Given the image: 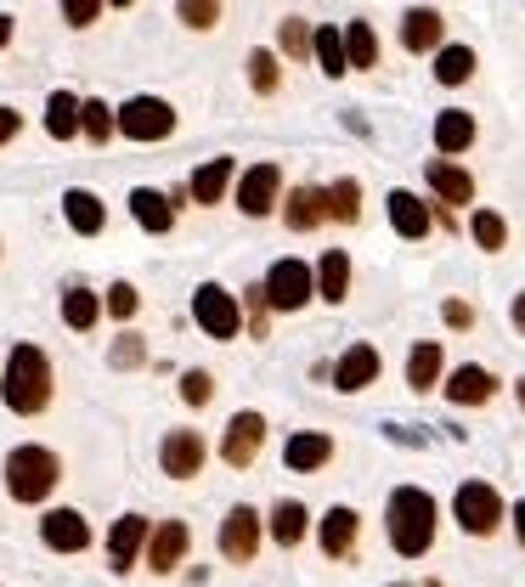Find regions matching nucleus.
I'll list each match as a JSON object with an SVG mask.
<instances>
[{
	"label": "nucleus",
	"mask_w": 525,
	"mask_h": 587,
	"mask_svg": "<svg viewBox=\"0 0 525 587\" xmlns=\"http://www.w3.org/2000/svg\"><path fill=\"white\" fill-rule=\"evenodd\" d=\"M435 519H441V508L430 492H418V486H396L390 492V542H396L402 560H418L435 542Z\"/></svg>",
	"instance_id": "f257e3e1"
},
{
	"label": "nucleus",
	"mask_w": 525,
	"mask_h": 587,
	"mask_svg": "<svg viewBox=\"0 0 525 587\" xmlns=\"http://www.w3.org/2000/svg\"><path fill=\"white\" fill-rule=\"evenodd\" d=\"M0 396H7L12 412H40L51 402V362H46V350L40 345H17L7 356V379H0Z\"/></svg>",
	"instance_id": "f03ea898"
},
{
	"label": "nucleus",
	"mask_w": 525,
	"mask_h": 587,
	"mask_svg": "<svg viewBox=\"0 0 525 587\" xmlns=\"http://www.w3.org/2000/svg\"><path fill=\"white\" fill-rule=\"evenodd\" d=\"M57 480H62V464H57V452H46V446H17L12 458H7V492L17 503L51 498Z\"/></svg>",
	"instance_id": "7ed1b4c3"
},
{
	"label": "nucleus",
	"mask_w": 525,
	"mask_h": 587,
	"mask_svg": "<svg viewBox=\"0 0 525 587\" xmlns=\"http://www.w3.org/2000/svg\"><path fill=\"white\" fill-rule=\"evenodd\" d=\"M452 514H457V526H464L469 537H491V531H498V519H503V498H498V486H486V480H464V486H457V498H452Z\"/></svg>",
	"instance_id": "20e7f679"
},
{
	"label": "nucleus",
	"mask_w": 525,
	"mask_h": 587,
	"mask_svg": "<svg viewBox=\"0 0 525 587\" xmlns=\"http://www.w3.org/2000/svg\"><path fill=\"white\" fill-rule=\"evenodd\" d=\"M119 130L130 142H164L176 130V108L158 103V96H130V103L119 108Z\"/></svg>",
	"instance_id": "39448f33"
},
{
	"label": "nucleus",
	"mask_w": 525,
	"mask_h": 587,
	"mask_svg": "<svg viewBox=\"0 0 525 587\" xmlns=\"http://www.w3.org/2000/svg\"><path fill=\"white\" fill-rule=\"evenodd\" d=\"M192 316H199V328L210 339H238V328H243V311L220 283H204L199 294H192Z\"/></svg>",
	"instance_id": "423d86ee"
},
{
	"label": "nucleus",
	"mask_w": 525,
	"mask_h": 587,
	"mask_svg": "<svg viewBox=\"0 0 525 587\" xmlns=\"http://www.w3.org/2000/svg\"><path fill=\"white\" fill-rule=\"evenodd\" d=\"M311 294H317V277H311L306 260H277L266 272V306L272 311H300Z\"/></svg>",
	"instance_id": "0eeeda50"
},
{
	"label": "nucleus",
	"mask_w": 525,
	"mask_h": 587,
	"mask_svg": "<svg viewBox=\"0 0 525 587\" xmlns=\"http://www.w3.org/2000/svg\"><path fill=\"white\" fill-rule=\"evenodd\" d=\"M260 441H266V418L260 412H238L232 423H226V441H220V458L232 469H249L260 458Z\"/></svg>",
	"instance_id": "6e6552de"
},
{
	"label": "nucleus",
	"mask_w": 525,
	"mask_h": 587,
	"mask_svg": "<svg viewBox=\"0 0 525 587\" xmlns=\"http://www.w3.org/2000/svg\"><path fill=\"white\" fill-rule=\"evenodd\" d=\"M220 553H226V560H238V565H249L260 553V514L249 503H238L232 514L220 519Z\"/></svg>",
	"instance_id": "1a4fd4ad"
},
{
	"label": "nucleus",
	"mask_w": 525,
	"mask_h": 587,
	"mask_svg": "<svg viewBox=\"0 0 525 587\" xmlns=\"http://www.w3.org/2000/svg\"><path fill=\"white\" fill-rule=\"evenodd\" d=\"M158 464H164V475L170 480H192L204 469V435L199 430H170L164 435V446H158Z\"/></svg>",
	"instance_id": "9d476101"
},
{
	"label": "nucleus",
	"mask_w": 525,
	"mask_h": 587,
	"mask_svg": "<svg viewBox=\"0 0 525 587\" xmlns=\"http://www.w3.org/2000/svg\"><path fill=\"white\" fill-rule=\"evenodd\" d=\"M277 192H283L277 165H254V170H243V181H238V209L260 220V215L277 209Z\"/></svg>",
	"instance_id": "9b49d317"
},
{
	"label": "nucleus",
	"mask_w": 525,
	"mask_h": 587,
	"mask_svg": "<svg viewBox=\"0 0 525 587\" xmlns=\"http://www.w3.org/2000/svg\"><path fill=\"white\" fill-rule=\"evenodd\" d=\"M40 537H46V548H57V553L91 548V526H85V514H74V508H51V514L40 519Z\"/></svg>",
	"instance_id": "f8f14e48"
},
{
	"label": "nucleus",
	"mask_w": 525,
	"mask_h": 587,
	"mask_svg": "<svg viewBox=\"0 0 525 587\" xmlns=\"http://www.w3.org/2000/svg\"><path fill=\"white\" fill-rule=\"evenodd\" d=\"M147 537H153V526H147L142 514H124L119 526L108 531V560H114V571H119V576H124L130 565H136V553L147 548Z\"/></svg>",
	"instance_id": "ddd939ff"
},
{
	"label": "nucleus",
	"mask_w": 525,
	"mask_h": 587,
	"mask_svg": "<svg viewBox=\"0 0 525 587\" xmlns=\"http://www.w3.org/2000/svg\"><path fill=\"white\" fill-rule=\"evenodd\" d=\"M187 542H192V531L181 526V519H164V526L147 537V565L164 576V571H176L181 560H187Z\"/></svg>",
	"instance_id": "4468645a"
},
{
	"label": "nucleus",
	"mask_w": 525,
	"mask_h": 587,
	"mask_svg": "<svg viewBox=\"0 0 525 587\" xmlns=\"http://www.w3.org/2000/svg\"><path fill=\"white\" fill-rule=\"evenodd\" d=\"M373 379H379V350L373 345H350L334 362V384L339 390H368Z\"/></svg>",
	"instance_id": "2eb2a0df"
},
{
	"label": "nucleus",
	"mask_w": 525,
	"mask_h": 587,
	"mask_svg": "<svg viewBox=\"0 0 525 587\" xmlns=\"http://www.w3.org/2000/svg\"><path fill=\"white\" fill-rule=\"evenodd\" d=\"M130 215H136L142 232H170V226H176V204L164 199V192H153V187L130 192Z\"/></svg>",
	"instance_id": "dca6fc26"
},
{
	"label": "nucleus",
	"mask_w": 525,
	"mask_h": 587,
	"mask_svg": "<svg viewBox=\"0 0 525 587\" xmlns=\"http://www.w3.org/2000/svg\"><path fill=\"white\" fill-rule=\"evenodd\" d=\"M327 458H334V441H327V435H317V430L294 435V441L283 446V464H288L294 475H311V469H322Z\"/></svg>",
	"instance_id": "f3484780"
},
{
	"label": "nucleus",
	"mask_w": 525,
	"mask_h": 587,
	"mask_svg": "<svg viewBox=\"0 0 525 587\" xmlns=\"http://www.w3.org/2000/svg\"><path fill=\"white\" fill-rule=\"evenodd\" d=\"M390 226L418 243L423 232H430V204H423L418 192H390Z\"/></svg>",
	"instance_id": "a211bd4d"
},
{
	"label": "nucleus",
	"mask_w": 525,
	"mask_h": 587,
	"mask_svg": "<svg viewBox=\"0 0 525 587\" xmlns=\"http://www.w3.org/2000/svg\"><path fill=\"white\" fill-rule=\"evenodd\" d=\"M441 28H446V17L435 7H413L407 23H402V46L407 51H435L441 46Z\"/></svg>",
	"instance_id": "6ab92c4d"
},
{
	"label": "nucleus",
	"mask_w": 525,
	"mask_h": 587,
	"mask_svg": "<svg viewBox=\"0 0 525 587\" xmlns=\"http://www.w3.org/2000/svg\"><path fill=\"white\" fill-rule=\"evenodd\" d=\"M283 220L294 226V232H311V226H322V220H327V192H322V187H300V192H288Z\"/></svg>",
	"instance_id": "aec40b11"
},
{
	"label": "nucleus",
	"mask_w": 525,
	"mask_h": 587,
	"mask_svg": "<svg viewBox=\"0 0 525 587\" xmlns=\"http://www.w3.org/2000/svg\"><path fill=\"white\" fill-rule=\"evenodd\" d=\"M317 294L327 306H345V294H350V260L345 249H327L322 254V266H317Z\"/></svg>",
	"instance_id": "412c9836"
},
{
	"label": "nucleus",
	"mask_w": 525,
	"mask_h": 587,
	"mask_svg": "<svg viewBox=\"0 0 525 587\" xmlns=\"http://www.w3.org/2000/svg\"><path fill=\"white\" fill-rule=\"evenodd\" d=\"M62 215H69V226H74V232L80 238H96V232H103V199H96V192H85V187H74L69 192V199H62Z\"/></svg>",
	"instance_id": "4be33fe9"
},
{
	"label": "nucleus",
	"mask_w": 525,
	"mask_h": 587,
	"mask_svg": "<svg viewBox=\"0 0 525 587\" xmlns=\"http://www.w3.org/2000/svg\"><path fill=\"white\" fill-rule=\"evenodd\" d=\"M491 390H498V379H491L486 368H457V373L446 379V402L475 407V402H491Z\"/></svg>",
	"instance_id": "5701e85b"
},
{
	"label": "nucleus",
	"mask_w": 525,
	"mask_h": 587,
	"mask_svg": "<svg viewBox=\"0 0 525 587\" xmlns=\"http://www.w3.org/2000/svg\"><path fill=\"white\" fill-rule=\"evenodd\" d=\"M469 142H475V113H464V108L435 113V147L441 153H464Z\"/></svg>",
	"instance_id": "b1692460"
},
{
	"label": "nucleus",
	"mask_w": 525,
	"mask_h": 587,
	"mask_svg": "<svg viewBox=\"0 0 525 587\" xmlns=\"http://www.w3.org/2000/svg\"><path fill=\"white\" fill-rule=\"evenodd\" d=\"M430 187H435V199H441V204H469V199H475L469 170L446 165V158H435V165H430Z\"/></svg>",
	"instance_id": "393cba45"
},
{
	"label": "nucleus",
	"mask_w": 525,
	"mask_h": 587,
	"mask_svg": "<svg viewBox=\"0 0 525 587\" xmlns=\"http://www.w3.org/2000/svg\"><path fill=\"white\" fill-rule=\"evenodd\" d=\"M350 548H356V514L350 508H327V519H322V553H327V560H345Z\"/></svg>",
	"instance_id": "a878e982"
},
{
	"label": "nucleus",
	"mask_w": 525,
	"mask_h": 587,
	"mask_svg": "<svg viewBox=\"0 0 525 587\" xmlns=\"http://www.w3.org/2000/svg\"><path fill=\"white\" fill-rule=\"evenodd\" d=\"M441 345L435 339H423V345H413V356H407V384L413 390H435L441 384Z\"/></svg>",
	"instance_id": "bb28decb"
},
{
	"label": "nucleus",
	"mask_w": 525,
	"mask_h": 587,
	"mask_svg": "<svg viewBox=\"0 0 525 587\" xmlns=\"http://www.w3.org/2000/svg\"><path fill=\"white\" fill-rule=\"evenodd\" d=\"M80 96L74 91H51V103H46V130H51V136L57 142H69L74 136V130H80Z\"/></svg>",
	"instance_id": "cd10ccee"
},
{
	"label": "nucleus",
	"mask_w": 525,
	"mask_h": 587,
	"mask_svg": "<svg viewBox=\"0 0 525 587\" xmlns=\"http://www.w3.org/2000/svg\"><path fill=\"white\" fill-rule=\"evenodd\" d=\"M311 51H317V62H322V74H334V80L350 69V57H345V28H334V23H322V28H317Z\"/></svg>",
	"instance_id": "c85d7f7f"
},
{
	"label": "nucleus",
	"mask_w": 525,
	"mask_h": 587,
	"mask_svg": "<svg viewBox=\"0 0 525 587\" xmlns=\"http://www.w3.org/2000/svg\"><path fill=\"white\" fill-rule=\"evenodd\" d=\"M345 57H350V69H373L379 62V35H373L368 17L345 23Z\"/></svg>",
	"instance_id": "c756f323"
},
{
	"label": "nucleus",
	"mask_w": 525,
	"mask_h": 587,
	"mask_svg": "<svg viewBox=\"0 0 525 587\" xmlns=\"http://www.w3.org/2000/svg\"><path fill=\"white\" fill-rule=\"evenodd\" d=\"M226 181H232V158H210V165L192 170V199H199V204H220Z\"/></svg>",
	"instance_id": "7c9ffc66"
},
{
	"label": "nucleus",
	"mask_w": 525,
	"mask_h": 587,
	"mask_svg": "<svg viewBox=\"0 0 525 587\" xmlns=\"http://www.w3.org/2000/svg\"><path fill=\"white\" fill-rule=\"evenodd\" d=\"M96 316H103V300H96L91 288H69L62 294V322H69V328H96Z\"/></svg>",
	"instance_id": "2f4dec72"
},
{
	"label": "nucleus",
	"mask_w": 525,
	"mask_h": 587,
	"mask_svg": "<svg viewBox=\"0 0 525 587\" xmlns=\"http://www.w3.org/2000/svg\"><path fill=\"white\" fill-rule=\"evenodd\" d=\"M469 74H475V51H469V46L435 51V80H441V85H464Z\"/></svg>",
	"instance_id": "473e14b6"
},
{
	"label": "nucleus",
	"mask_w": 525,
	"mask_h": 587,
	"mask_svg": "<svg viewBox=\"0 0 525 587\" xmlns=\"http://www.w3.org/2000/svg\"><path fill=\"white\" fill-rule=\"evenodd\" d=\"M306 519H311V514H306L300 503H277V508H272V537H277L283 548H300Z\"/></svg>",
	"instance_id": "72a5a7b5"
},
{
	"label": "nucleus",
	"mask_w": 525,
	"mask_h": 587,
	"mask_svg": "<svg viewBox=\"0 0 525 587\" xmlns=\"http://www.w3.org/2000/svg\"><path fill=\"white\" fill-rule=\"evenodd\" d=\"M327 215H334V220H356V215H362V187H356L350 176L327 187Z\"/></svg>",
	"instance_id": "f704fd0d"
},
{
	"label": "nucleus",
	"mask_w": 525,
	"mask_h": 587,
	"mask_svg": "<svg viewBox=\"0 0 525 587\" xmlns=\"http://www.w3.org/2000/svg\"><path fill=\"white\" fill-rule=\"evenodd\" d=\"M80 130H85L91 142H108L114 130H119V113H114L108 103H85V108H80Z\"/></svg>",
	"instance_id": "c9c22d12"
},
{
	"label": "nucleus",
	"mask_w": 525,
	"mask_h": 587,
	"mask_svg": "<svg viewBox=\"0 0 525 587\" xmlns=\"http://www.w3.org/2000/svg\"><path fill=\"white\" fill-rule=\"evenodd\" d=\"M469 232H475V243H480V249H491V254H498V249L509 243V226H503V215H491V209H475Z\"/></svg>",
	"instance_id": "e433bc0d"
},
{
	"label": "nucleus",
	"mask_w": 525,
	"mask_h": 587,
	"mask_svg": "<svg viewBox=\"0 0 525 587\" xmlns=\"http://www.w3.org/2000/svg\"><path fill=\"white\" fill-rule=\"evenodd\" d=\"M277 80H283V74H277V57H272V51H249V85H254L260 96H272Z\"/></svg>",
	"instance_id": "4c0bfd02"
},
{
	"label": "nucleus",
	"mask_w": 525,
	"mask_h": 587,
	"mask_svg": "<svg viewBox=\"0 0 525 587\" xmlns=\"http://www.w3.org/2000/svg\"><path fill=\"white\" fill-rule=\"evenodd\" d=\"M277 40H283V51H288V57H306V51H311V40H317V28H306V17H283Z\"/></svg>",
	"instance_id": "58836bf2"
},
{
	"label": "nucleus",
	"mask_w": 525,
	"mask_h": 587,
	"mask_svg": "<svg viewBox=\"0 0 525 587\" xmlns=\"http://www.w3.org/2000/svg\"><path fill=\"white\" fill-rule=\"evenodd\" d=\"M210 396H215V379H210V373H199V368L181 373V402H187V407H204Z\"/></svg>",
	"instance_id": "ea45409f"
},
{
	"label": "nucleus",
	"mask_w": 525,
	"mask_h": 587,
	"mask_svg": "<svg viewBox=\"0 0 525 587\" xmlns=\"http://www.w3.org/2000/svg\"><path fill=\"white\" fill-rule=\"evenodd\" d=\"M215 17H220L215 0H187L181 7V23H192V28H215Z\"/></svg>",
	"instance_id": "a19ab883"
},
{
	"label": "nucleus",
	"mask_w": 525,
	"mask_h": 587,
	"mask_svg": "<svg viewBox=\"0 0 525 587\" xmlns=\"http://www.w3.org/2000/svg\"><path fill=\"white\" fill-rule=\"evenodd\" d=\"M136 306H142V300H136V288H130V283H114V288H108V311H114V316H136Z\"/></svg>",
	"instance_id": "79ce46f5"
},
{
	"label": "nucleus",
	"mask_w": 525,
	"mask_h": 587,
	"mask_svg": "<svg viewBox=\"0 0 525 587\" xmlns=\"http://www.w3.org/2000/svg\"><path fill=\"white\" fill-rule=\"evenodd\" d=\"M96 12H103V0H69V7H62V17H69L74 28H85Z\"/></svg>",
	"instance_id": "37998d69"
},
{
	"label": "nucleus",
	"mask_w": 525,
	"mask_h": 587,
	"mask_svg": "<svg viewBox=\"0 0 525 587\" xmlns=\"http://www.w3.org/2000/svg\"><path fill=\"white\" fill-rule=\"evenodd\" d=\"M441 316H446V328H475V311H469L464 300H446V311H441Z\"/></svg>",
	"instance_id": "c03bdc74"
},
{
	"label": "nucleus",
	"mask_w": 525,
	"mask_h": 587,
	"mask_svg": "<svg viewBox=\"0 0 525 587\" xmlns=\"http://www.w3.org/2000/svg\"><path fill=\"white\" fill-rule=\"evenodd\" d=\"M142 362V339H119L114 345V368H136Z\"/></svg>",
	"instance_id": "a18cd8bd"
},
{
	"label": "nucleus",
	"mask_w": 525,
	"mask_h": 587,
	"mask_svg": "<svg viewBox=\"0 0 525 587\" xmlns=\"http://www.w3.org/2000/svg\"><path fill=\"white\" fill-rule=\"evenodd\" d=\"M12 136H17V113H12V108H0V147H7Z\"/></svg>",
	"instance_id": "49530a36"
},
{
	"label": "nucleus",
	"mask_w": 525,
	"mask_h": 587,
	"mask_svg": "<svg viewBox=\"0 0 525 587\" xmlns=\"http://www.w3.org/2000/svg\"><path fill=\"white\" fill-rule=\"evenodd\" d=\"M509 316H514V328L525 334V294H514V311H509Z\"/></svg>",
	"instance_id": "de8ad7c7"
},
{
	"label": "nucleus",
	"mask_w": 525,
	"mask_h": 587,
	"mask_svg": "<svg viewBox=\"0 0 525 587\" xmlns=\"http://www.w3.org/2000/svg\"><path fill=\"white\" fill-rule=\"evenodd\" d=\"M514 537H520V548H525V503L514 508Z\"/></svg>",
	"instance_id": "09e8293b"
},
{
	"label": "nucleus",
	"mask_w": 525,
	"mask_h": 587,
	"mask_svg": "<svg viewBox=\"0 0 525 587\" xmlns=\"http://www.w3.org/2000/svg\"><path fill=\"white\" fill-rule=\"evenodd\" d=\"M7 40H12V17H0V51H7Z\"/></svg>",
	"instance_id": "8fccbe9b"
},
{
	"label": "nucleus",
	"mask_w": 525,
	"mask_h": 587,
	"mask_svg": "<svg viewBox=\"0 0 525 587\" xmlns=\"http://www.w3.org/2000/svg\"><path fill=\"white\" fill-rule=\"evenodd\" d=\"M520 407H525V379H520Z\"/></svg>",
	"instance_id": "3c124183"
},
{
	"label": "nucleus",
	"mask_w": 525,
	"mask_h": 587,
	"mask_svg": "<svg viewBox=\"0 0 525 587\" xmlns=\"http://www.w3.org/2000/svg\"><path fill=\"white\" fill-rule=\"evenodd\" d=\"M430 587H435V582H430Z\"/></svg>",
	"instance_id": "603ef678"
}]
</instances>
